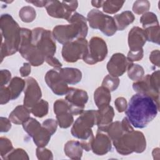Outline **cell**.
<instances>
[{
	"instance_id": "9c48e42d",
	"label": "cell",
	"mask_w": 160,
	"mask_h": 160,
	"mask_svg": "<svg viewBox=\"0 0 160 160\" xmlns=\"http://www.w3.org/2000/svg\"><path fill=\"white\" fill-rule=\"evenodd\" d=\"M132 88L137 93L150 96L159 104V71L147 74L141 79L135 81L132 84Z\"/></svg>"
},
{
	"instance_id": "5b68a950",
	"label": "cell",
	"mask_w": 160,
	"mask_h": 160,
	"mask_svg": "<svg viewBox=\"0 0 160 160\" xmlns=\"http://www.w3.org/2000/svg\"><path fill=\"white\" fill-rule=\"evenodd\" d=\"M117 152L121 155L132 152L141 153L146 148V140L144 134L138 131L124 132L118 139L112 141Z\"/></svg>"
},
{
	"instance_id": "f35d334b",
	"label": "cell",
	"mask_w": 160,
	"mask_h": 160,
	"mask_svg": "<svg viewBox=\"0 0 160 160\" xmlns=\"http://www.w3.org/2000/svg\"><path fill=\"white\" fill-rule=\"evenodd\" d=\"M36 154L37 158L39 160H46V159H52L53 155L52 152L48 149L44 147L41 148L38 147L36 151Z\"/></svg>"
},
{
	"instance_id": "7402d4cb",
	"label": "cell",
	"mask_w": 160,
	"mask_h": 160,
	"mask_svg": "<svg viewBox=\"0 0 160 160\" xmlns=\"http://www.w3.org/2000/svg\"><path fill=\"white\" fill-rule=\"evenodd\" d=\"M30 110L24 105H18L9 114V119L14 124H22L30 118Z\"/></svg>"
},
{
	"instance_id": "83f0119b",
	"label": "cell",
	"mask_w": 160,
	"mask_h": 160,
	"mask_svg": "<svg viewBox=\"0 0 160 160\" xmlns=\"http://www.w3.org/2000/svg\"><path fill=\"white\" fill-rule=\"evenodd\" d=\"M105 132L107 133L111 141H113L118 139L124 133L121 126V122L118 121L111 122L108 126Z\"/></svg>"
},
{
	"instance_id": "e575fe53",
	"label": "cell",
	"mask_w": 160,
	"mask_h": 160,
	"mask_svg": "<svg viewBox=\"0 0 160 160\" xmlns=\"http://www.w3.org/2000/svg\"><path fill=\"white\" fill-rule=\"evenodd\" d=\"M119 84V79L118 77H114L110 74L107 75L103 79L102 86L106 88L110 91L116 90Z\"/></svg>"
},
{
	"instance_id": "816d5d0a",
	"label": "cell",
	"mask_w": 160,
	"mask_h": 160,
	"mask_svg": "<svg viewBox=\"0 0 160 160\" xmlns=\"http://www.w3.org/2000/svg\"><path fill=\"white\" fill-rule=\"evenodd\" d=\"M103 2H104V1H92L91 4L95 8H99L102 7Z\"/></svg>"
},
{
	"instance_id": "9a60e30c",
	"label": "cell",
	"mask_w": 160,
	"mask_h": 160,
	"mask_svg": "<svg viewBox=\"0 0 160 160\" xmlns=\"http://www.w3.org/2000/svg\"><path fill=\"white\" fill-rule=\"evenodd\" d=\"M42 92L37 81L29 77L26 79V86L24 88V106L29 110L38 101L41 100Z\"/></svg>"
},
{
	"instance_id": "44dd1931",
	"label": "cell",
	"mask_w": 160,
	"mask_h": 160,
	"mask_svg": "<svg viewBox=\"0 0 160 160\" xmlns=\"http://www.w3.org/2000/svg\"><path fill=\"white\" fill-rule=\"evenodd\" d=\"M62 79L68 84H76L82 79L81 71L74 68H64L58 69Z\"/></svg>"
},
{
	"instance_id": "d590c367",
	"label": "cell",
	"mask_w": 160,
	"mask_h": 160,
	"mask_svg": "<svg viewBox=\"0 0 160 160\" xmlns=\"http://www.w3.org/2000/svg\"><path fill=\"white\" fill-rule=\"evenodd\" d=\"M150 2L147 0L136 1L132 6V11L136 14H142L148 11Z\"/></svg>"
},
{
	"instance_id": "484cf974",
	"label": "cell",
	"mask_w": 160,
	"mask_h": 160,
	"mask_svg": "<svg viewBox=\"0 0 160 160\" xmlns=\"http://www.w3.org/2000/svg\"><path fill=\"white\" fill-rule=\"evenodd\" d=\"M113 18L118 31H123L130 24L132 23L135 19L133 13L130 11H125L121 14L114 15Z\"/></svg>"
},
{
	"instance_id": "f6af8a7d",
	"label": "cell",
	"mask_w": 160,
	"mask_h": 160,
	"mask_svg": "<svg viewBox=\"0 0 160 160\" xmlns=\"http://www.w3.org/2000/svg\"><path fill=\"white\" fill-rule=\"evenodd\" d=\"M0 122V131L1 132H6L9 131V130L11 128V121L9 120V119L4 117H1Z\"/></svg>"
},
{
	"instance_id": "74e56055",
	"label": "cell",
	"mask_w": 160,
	"mask_h": 160,
	"mask_svg": "<svg viewBox=\"0 0 160 160\" xmlns=\"http://www.w3.org/2000/svg\"><path fill=\"white\" fill-rule=\"evenodd\" d=\"M4 159H29V156L27 152L21 148H17L13 149L8 154H7Z\"/></svg>"
},
{
	"instance_id": "4dcf8cb0",
	"label": "cell",
	"mask_w": 160,
	"mask_h": 160,
	"mask_svg": "<svg viewBox=\"0 0 160 160\" xmlns=\"http://www.w3.org/2000/svg\"><path fill=\"white\" fill-rule=\"evenodd\" d=\"M124 1H104L102 4L103 11L108 14H115L122 7Z\"/></svg>"
},
{
	"instance_id": "1f68e13d",
	"label": "cell",
	"mask_w": 160,
	"mask_h": 160,
	"mask_svg": "<svg viewBox=\"0 0 160 160\" xmlns=\"http://www.w3.org/2000/svg\"><path fill=\"white\" fill-rule=\"evenodd\" d=\"M19 16L22 21L28 23L31 22L35 19L36 17V12L32 7L30 6H26L20 9L19 12Z\"/></svg>"
},
{
	"instance_id": "d4e9b609",
	"label": "cell",
	"mask_w": 160,
	"mask_h": 160,
	"mask_svg": "<svg viewBox=\"0 0 160 160\" xmlns=\"http://www.w3.org/2000/svg\"><path fill=\"white\" fill-rule=\"evenodd\" d=\"M52 134L43 126L38 128L33 133L31 138L37 147H45L49 142Z\"/></svg>"
},
{
	"instance_id": "f546056e",
	"label": "cell",
	"mask_w": 160,
	"mask_h": 160,
	"mask_svg": "<svg viewBox=\"0 0 160 160\" xmlns=\"http://www.w3.org/2000/svg\"><path fill=\"white\" fill-rule=\"evenodd\" d=\"M128 76L132 81H138L143 78L144 71L143 68L137 64L132 63L127 69Z\"/></svg>"
},
{
	"instance_id": "7dc6e473",
	"label": "cell",
	"mask_w": 160,
	"mask_h": 160,
	"mask_svg": "<svg viewBox=\"0 0 160 160\" xmlns=\"http://www.w3.org/2000/svg\"><path fill=\"white\" fill-rule=\"evenodd\" d=\"M45 61L49 65L54 68V69H59L62 67V64L59 61V60L57 58H54V56L45 58Z\"/></svg>"
},
{
	"instance_id": "836d02e7",
	"label": "cell",
	"mask_w": 160,
	"mask_h": 160,
	"mask_svg": "<svg viewBox=\"0 0 160 160\" xmlns=\"http://www.w3.org/2000/svg\"><path fill=\"white\" fill-rule=\"evenodd\" d=\"M140 22L142 24L143 28L159 24L156 15L154 13L149 11L144 13L141 16L140 18Z\"/></svg>"
},
{
	"instance_id": "7a4b0ae2",
	"label": "cell",
	"mask_w": 160,
	"mask_h": 160,
	"mask_svg": "<svg viewBox=\"0 0 160 160\" xmlns=\"http://www.w3.org/2000/svg\"><path fill=\"white\" fill-rule=\"evenodd\" d=\"M1 34V59L14 54L18 51L21 42V29L19 24L8 14H2L0 18Z\"/></svg>"
},
{
	"instance_id": "ba28073f",
	"label": "cell",
	"mask_w": 160,
	"mask_h": 160,
	"mask_svg": "<svg viewBox=\"0 0 160 160\" xmlns=\"http://www.w3.org/2000/svg\"><path fill=\"white\" fill-rule=\"evenodd\" d=\"M87 21L91 28L100 30L106 36H112L118 31L113 17L98 9L91 10L88 14Z\"/></svg>"
},
{
	"instance_id": "cb8c5ba5",
	"label": "cell",
	"mask_w": 160,
	"mask_h": 160,
	"mask_svg": "<svg viewBox=\"0 0 160 160\" xmlns=\"http://www.w3.org/2000/svg\"><path fill=\"white\" fill-rule=\"evenodd\" d=\"M82 148L78 141H68L64 147L65 154L71 159H81L82 156Z\"/></svg>"
},
{
	"instance_id": "ee69618b",
	"label": "cell",
	"mask_w": 160,
	"mask_h": 160,
	"mask_svg": "<svg viewBox=\"0 0 160 160\" xmlns=\"http://www.w3.org/2000/svg\"><path fill=\"white\" fill-rule=\"evenodd\" d=\"M11 74L8 69H2L0 72V84L1 87L5 86L11 80Z\"/></svg>"
},
{
	"instance_id": "ffe728a7",
	"label": "cell",
	"mask_w": 160,
	"mask_h": 160,
	"mask_svg": "<svg viewBox=\"0 0 160 160\" xmlns=\"http://www.w3.org/2000/svg\"><path fill=\"white\" fill-rule=\"evenodd\" d=\"M114 116L113 108L108 105L97 111V122L98 131L105 132L108 126L112 122Z\"/></svg>"
},
{
	"instance_id": "277c9868",
	"label": "cell",
	"mask_w": 160,
	"mask_h": 160,
	"mask_svg": "<svg viewBox=\"0 0 160 160\" xmlns=\"http://www.w3.org/2000/svg\"><path fill=\"white\" fill-rule=\"evenodd\" d=\"M97 111L87 110L83 111L75 121L71 128V134L81 140L80 144L86 151L91 150L92 143L94 136L92 128L96 125Z\"/></svg>"
},
{
	"instance_id": "7bdbcfd3",
	"label": "cell",
	"mask_w": 160,
	"mask_h": 160,
	"mask_svg": "<svg viewBox=\"0 0 160 160\" xmlns=\"http://www.w3.org/2000/svg\"><path fill=\"white\" fill-rule=\"evenodd\" d=\"M114 104H115L116 110L119 112H122L125 111L126 108H127V106H128L127 101L123 97L118 98L115 100Z\"/></svg>"
},
{
	"instance_id": "4316f807",
	"label": "cell",
	"mask_w": 160,
	"mask_h": 160,
	"mask_svg": "<svg viewBox=\"0 0 160 160\" xmlns=\"http://www.w3.org/2000/svg\"><path fill=\"white\" fill-rule=\"evenodd\" d=\"M25 86L26 81L24 79L19 77L13 78L8 86L11 95V100L17 99L24 89Z\"/></svg>"
},
{
	"instance_id": "8fae6325",
	"label": "cell",
	"mask_w": 160,
	"mask_h": 160,
	"mask_svg": "<svg viewBox=\"0 0 160 160\" xmlns=\"http://www.w3.org/2000/svg\"><path fill=\"white\" fill-rule=\"evenodd\" d=\"M88 42L86 38H79L63 44L62 57L68 62H75L82 59L87 52Z\"/></svg>"
},
{
	"instance_id": "4fadbf2b",
	"label": "cell",
	"mask_w": 160,
	"mask_h": 160,
	"mask_svg": "<svg viewBox=\"0 0 160 160\" xmlns=\"http://www.w3.org/2000/svg\"><path fill=\"white\" fill-rule=\"evenodd\" d=\"M44 79L48 87L58 96L66 95L70 88L61 78L58 69L48 71L45 75Z\"/></svg>"
},
{
	"instance_id": "8992f818",
	"label": "cell",
	"mask_w": 160,
	"mask_h": 160,
	"mask_svg": "<svg viewBox=\"0 0 160 160\" xmlns=\"http://www.w3.org/2000/svg\"><path fill=\"white\" fill-rule=\"evenodd\" d=\"M21 37L18 51L21 56L29 61L31 66H39L42 64L45 58L32 43V31L28 28H21Z\"/></svg>"
},
{
	"instance_id": "7c38bea8",
	"label": "cell",
	"mask_w": 160,
	"mask_h": 160,
	"mask_svg": "<svg viewBox=\"0 0 160 160\" xmlns=\"http://www.w3.org/2000/svg\"><path fill=\"white\" fill-rule=\"evenodd\" d=\"M72 115L81 114L88 100L86 91L82 89L70 88L66 94L65 99Z\"/></svg>"
},
{
	"instance_id": "f1b7e54d",
	"label": "cell",
	"mask_w": 160,
	"mask_h": 160,
	"mask_svg": "<svg viewBox=\"0 0 160 160\" xmlns=\"http://www.w3.org/2000/svg\"><path fill=\"white\" fill-rule=\"evenodd\" d=\"M48 110L49 104L46 101L43 99H41L30 109L31 112L38 118H42L47 115Z\"/></svg>"
},
{
	"instance_id": "d6986e66",
	"label": "cell",
	"mask_w": 160,
	"mask_h": 160,
	"mask_svg": "<svg viewBox=\"0 0 160 160\" xmlns=\"http://www.w3.org/2000/svg\"><path fill=\"white\" fill-rule=\"evenodd\" d=\"M146 37L144 29L138 26L133 27L128 34V45L130 51L142 50L146 42Z\"/></svg>"
},
{
	"instance_id": "ac0fdd59",
	"label": "cell",
	"mask_w": 160,
	"mask_h": 160,
	"mask_svg": "<svg viewBox=\"0 0 160 160\" xmlns=\"http://www.w3.org/2000/svg\"><path fill=\"white\" fill-rule=\"evenodd\" d=\"M45 8L48 14L52 18L68 21L72 14L66 8L64 1H48Z\"/></svg>"
},
{
	"instance_id": "e0dca14e",
	"label": "cell",
	"mask_w": 160,
	"mask_h": 160,
	"mask_svg": "<svg viewBox=\"0 0 160 160\" xmlns=\"http://www.w3.org/2000/svg\"><path fill=\"white\" fill-rule=\"evenodd\" d=\"M111 139L105 132L98 131L92 143L91 150L96 155L102 156L111 150Z\"/></svg>"
},
{
	"instance_id": "d6a6232c",
	"label": "cell",
	"mask_w": 160,
	"mask_h": 160,
	"mask_svg": "<svg viewBox=\"0 0 160 160\" xmlns=\"http://www.w3.org/2000/svg\"><path fill=\"white\" fill-rule=\"evenodd\" d=\"M144 31L147 41L159 44V24L148 26Z\"/></svg>"
},
{
	"instance_id": "60d3db41",
	"label": "cell",
	"mask_w": 160,
	"mask_h": 160,
	"mask_svg": "<svg viewBox=\"0 0 160 160\" xmlns=\"http://www.w3.org/2000/svg\"><path fill=\"white\" fill-rule=\"evenodd\" d=\"M10 100H11V95L8 88L6 86L1 87V91H0L1 104L2 105L4 104H6Z\"/></svg>"
},
{
	"instance_id": "603a6c76",
	"label": "cell",
	"mask_w": 160,
	"mask_h": 160,
	"mask_svg": "<svg viewBox=\"0 0 160 160\" xmlns=\"http://www.w3.org/2000/svg\"><path fill=\"white\" fill-rule=\"evenodd\" d=\"M94 100L99 109L109 105L111 100V91L102 86L98 88L94 93Z\"/></svg>"
},
{
	"instance_id": "f907efd6",
	"label": "cell",
	"mask_w": 160,
	"mask_h": 160,
	"mask_svg": "<svg viewBox=\"0 0 160 160\" xmlns=\"http://www.w3.org/2000/svg\"><path fill=\"white\" fill-rule=\"evenodd\" d=\"M48 1H26L27 2L31 3L34 4L35 6L39 7V8H42V7H45Z\"/></svg>"
},
{
	"instance_id": "3957f363",
	"label": "cell",
	"mask_w": 160,
	"mask_h": 160,
	"mask_svg": "<svg viewBox=\"0 0 160 160\" xmlns=\"http://www.w3.org/2000/svg\"><path fill=\"white\" fill-rule=\"evenodd\" d=\"M69 24L58 25L53 28V38L58 42L64 44L79 38H86L88 27L87 19L78 12H74L68 20Z\"/></svg>"
},
{
	"instance_id": "b9f144b4",
	"label": "cell",
	"mask_w": 160,
	"mask_h": 160,
	"mask_svg": "<svg viewBox=\"0 0 160 160\" xmlns=\"http://www.w3.org/2000/svg\"><path fill=\"white\" fill-rule=\"evenodd\" d=\"M143 54L144 51L142 50L138 51H129L127 56V59L128 61H129L131 62H133L134 61H138L142 59L143 58Z\"/></svg>"
},
{
	"instance_id": "8d00e7d4",
	"label": "cell",
	"mask_w": 160,
	"mask_h": 160,
	"mask_svg": "<svg viewBox=\"0 0 160 160\" xmlns=\"http://www.w3.org/2000/svg\"><path fill=\"white\" fill-rule=\"evenodd\" d=\"M13 149L12 142L8 138L6 137L0 138V151L2 159Z\"/></svg>"
},
{
	"instance_id": "bcb514c9",
	"label": "cell",
	"mask_w": 160,
	"mask_h": 160,
	"mask_svg": "<svg viewBox=\"0 0 160 160\" xmlns=\"http://www.w3.org/2000/svg\"><path fill=\"white\" fill-rule=\"evenodd\" d=\"M159 55L160 52L159 50H154L152 51L149 56V60L152 64L156 66L157 67H159Z\"/></svg>"
},
{
	"instance_id": "2e32d148",
	"label": "cell",
	"mask_w": 160,
	"mask_h": 160,
	"mask_svg": "<svg viewBox=\"0 0 160 160\" xmlns=\"http://www.w3.org/2000/svg\"><path fill=\"white\" fill-rule=\"evenodd\" d=\"M133 62L128 61L127 58L122 53L112 54L107 64V70L109 74L114 77L121 76Z\"/></svg>"
},
{
	"instance_id": "5bb4252c",
	"label": "cell",
	"mask_w": 160,
	"mask_h": 160,
	"mask_svg": "<svg viewBox=\"0 0 160 160\" xmlns=\"http://www.w3.org/2000/svg\"><path fill=\"white\" fill-rule=\"evenodd\" d=\"M53 108L59 127L63 129L70 127L74 121V118L66 101L58 99L54 102Z\"/></svg>"
},
{
	"instance_id": "6da1fadb",
	"label": "cell",
	"mask_w": 160,
	"mask_h": 160,
	"mask_svg": "<svg viewBox=\"0 0 160 160\" xmlns=\"http://www.w3.org/2000/svg\"><path fill=\"white\" fill-rule=\"evenodd\" d=\"M158 104L150 96L137 93L129 100L125 113L131 125L136 128H144L157 116Z\"/></svg>"
},
{
	"instance_id": "30bf717a",
	"label": "cell",
	"mask_w": 160,
	"mask_h": 160,
	"mask_svg": "<svg viewBox=\"0 0 160 160\" xmlns=\"http://www.w3.org/2000/svg\"><path fill=\"white\" fill-rule=\"evenodd\" d=\"M108 54V47L103 39L92 37L88 46L87 52L82 58L83 61L90 65L102 61Z\"/></svg>"
},
{
	"instance_id": "681fc988",
	"label": "cell",
	"mask_w": 160,
	"mask_h": 160,
	"mask_svg": "<svg viewBox=\"0 0 160 160\" xmlns=\"http://www.w3.org/2000/svg\"><path fill=\"white\" fill-rule=\"evenodd\" d=\"M121 122V126H122V129L124 131V132H130L134 130L131 124L130 123V122L129 121L128 119L127 118V117H125L122 119Z\"/></svg>"
},
{
	"instance_id": "ab89813d",
	"label": "cell",
	"mask_w": 160,
	"mask_h": 160,
	"mask_svg": "<svg viewBox=\"0 0 160 160\" xmlns=\"http://www.w3.org/2000/svg\"><path fill=\"white\" fill-rule=\"evenodd\" d=\"M58 122L57 120H55L54 119H47L44 121H43L42 126H43L44 128H46L52 135H53L58 128Z\"/></svg>"
},
{
	"instance_id": "c3c4849f",
	"label": "cell",
	"mask_w": 160,
	"mask_h": 160,
	"mask_svg": "<svg viewBox=\"0 0 160 160\" xmlns=\"http://www.w3.org/2000/svg\"><path fill=\"white\" fill-rule=\"evenodd\" d=\"M31 65L29 62H25L23 66L20 68L19 72L22 77H27L31 73Z\"/></svg>"
},
{
	"instance_id": "52a82bcc",
	"label": "cell",
	"mask_w": 160,
	"mask_h": 160,
	"mask_svg": "<svg viewBox=\"0 0 160 160\" xmlns=\"http://www.w3.org/2000/svg\"><path fill=\"white\" fill-rule=\"evenodd\" d=\"M32 43L44 57L54 56L56 45L52 32L42 28H36L32 30Z\"/></svg>"
}]
</instances>
